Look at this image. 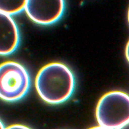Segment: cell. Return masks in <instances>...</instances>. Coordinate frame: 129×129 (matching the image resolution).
<instances>
[{
  "label": "cell",
  "instance_id": "obj_9",
  "mask_svg": "<svg viewBox=\"0 0 129 129\" xmlns=\"http://www.w3.org/2000/svg\"><path fill=\"white\" fill-rule=\"evenodd\" d=\"M118 129H129V121L122 125L121 127H119Z\"/></svg>",
  "mask_w": 129,
  "mask_h": 129
},
{
  "label": "cell",
  "instance_id": "obj_11",
  "mask_svg": "<svg viewBox=\"0 0 129 129\" xmlns=\"http://www.w3.org/2000/svg\"><path fill=\"white\" fill-rule=\"evenodd\" d=\"M0 129H5L4 125H3V123H2L1 120H0Z\"/></svg>",
  "mask_w": 129,
  "mask_h": 129
},
{
  "label": "cell",
  "instance_id": "obj_6",
  "mask_svg": "<svg viewBox=\"0 0 129 129\" xmlns=\"http://www.w3.org/2000/svg\"><path fill=\"white\" fill-rule=\"evenodd\" d=\"M26 0H0V12L9 16L19 13L25 9Z\"/></svg>",
  "mask_w": 129,
  "mask_h": 129
},
{
  "label": "cell",
  "instance_id": "obj_12",
  "mask_svg": "<svg viewBox=\"0 0 129 129\" xmlns=\"http://www.w3.org/2000/svg\"><path fill=\"white\" fill-rule=\"evenodd\" d=\"M127 18H128V23H129V8H128V14H127Z\"/></svg>",
  "mask_w": 129,
  "mask_h": 129
},
{
  "label": "cell",
  "instance_id": "obj_8",
  "mask_svg": "<svg viewBox=\"0 0 129 129\" xmlns=\"http://www.w3.org/2000/svg\"><path fill=\"white\" fill-rule=\"evenodd\" d=\"M125 56H126L128 62L129 63V40L126 43V47H125Z\"/></svg>",
  "mask_w": 129,
  "mask_h": 129
},
{
  "label": "cell",
  "instance_id": "obj_4",
  "mask_svg": "<svg viewBox=\"0 0 129 129\" xmlns=\"http://www.w3.org/2000/svg\"><path fill=\"white\" fill-rule=\"evenodd\" d=\"M64 9L63 0H28L25 10L30 19L36 23L50 25L61 17Z\"/></svg>",
  "mask_w": 129,
  "mask_h": 129
},
{
  "label": "cell",
  "instance_id": "obj_3",
  "mask_svg": "<svg viewBox=\"0 0 129 129\" xmlns=\"http://www.w3.org/2000/svg\"><path fill=\"white\" fill-rule=\"evenodd\" d=\"M30 85L29 74L21 64L12 61L0 64V98L18 101L28 92Z\"/></svg>",
  "mask_w": 129,
  "mask_h": 129
},
{
  "label": "cell",
  "instance_id": "obj_1",
  "mask_svg": "<svg viewBox=\"0 0 129 129\" xmlns=\"http://www.w3.org/2000/svg\"><path fill=\"white\" fill-rule=\"evenodd\" d=\"M35 85L37 92L43 101L50 104H59L72 95L75 87L74 76L65 64L54 62L40 69Z\"/></svg>",
  "mask_w": 129,
  "mask_h": 129
},
{
  "label": "cell",
  "instance_id": "obj_2",
  "mask_svg": "<svg viewBox=\"0 0 129 129\" xmlns=\"http://www.w3.org/2000/svg\"><path fill=\"white\" fill-rule=\"evenodd\" d=\"M100 126L118 129L129 121V95L122 91H110L101 97L95 109Z\"/></svg>",
  "mask_w": 129,
  "mask_h": 129
},
{
  "label": "cell",
  "instance_id": "obj_5",
  "mask_svg": "<svg viewBox=\"0 0 129 129\" xmlns=\"http://www.w3.org/2000/svg\"><path fill=\"white\" fill-rule=\"evenodd\" d=\"M19 43L18 26L12 17L0 12V55L13 53Z\"/></svg>",
  "mask_w": 129,
  "mask_h": 129
},
{
  "label": "cell",
  "instance_id": "obj_10",
  "mask_svg": "<svg viewBox=\"0 0 129 129\" xmlns=\"http://www.w3.org/2000/svg\"><path fill=\"white\" fill-rule=\"evenodd\" d=\"M89 129H107V128H105L104 127H102V126H94V127L90 128Z\"/></svg>",
  "mask_w": 129,
  "mask_h": 129
},
{
  "label": "cell",
  "instance_id": "obj_7",
  "mask_svg": "<svg viewBox=\"0 0 129 129\" xmlns=\"http://www.w3.org/2000/svg\"><path fill=\"white\" fill-rule=\"evenodd\" d=\"M5 129H30L28 126L22 125H12L8 126Z\"/></svg>",
  "mask_w": 129,
  "mask_h": 129
}]
</instances>
